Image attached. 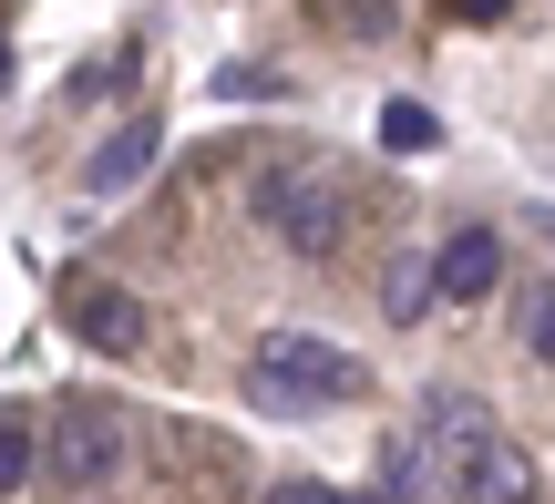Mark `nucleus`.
<instances>
[{
	"instance_id": "obj_11",
	"label": "nucleus",
	"mask_w": 555,
	"mask_h": 504,
	"mask_svg": "<svg viewBox=\"0 0 555 504\" xmlns=\"http://www.w3.org/2000/svg\"><path fill=\"white\" fill-rule=\"evenodd\" d=\"M41 474V423L31 412H0V494H21Z\"/></svg>"
},
{
	"instance_id": "obj_14",
	"label": "nucleus",
	"mask_w": 555,
	"mask_h": 504,
	"mask_svg": "<svg viewBox=\"0 0 555 504\" xmlns=\"http://www.w3.org/2000/svg\"><path fill=\"white\" fill-rule=\"evenodd\" d=\"M515 0H453V21H504Z\"/></svg>"
},
{
	"instance_id": "obj_16",
	"label": "nucleus",
	"mask_w": 555,
	"mask_h": 504,
	"mask_svg": "<svg viewBox=\"0 0 555 504\" xmlns=\"http://www.w3.org/2000/svg\"><path fill=\"white\" fill-rule=\"evenodd\" d=\"M319 504H391V494H330V484H319Z\"/></svg>"
},
{
	"instance_id": "obj_4",
	"label": "nucleus",
	"mask_w": 555,
	"mask_h": 504,
	"mask_svg": "<svg viewBox=\"0 0 555 504\" xmlns=\"http://www.w3.org/2000/svg\"><path fill=\"white\" fill-rule=\"evenodd\" d=\"M422 443H433L442 464H453V484H463V464H474L483 443H504V432H494V412H483L474 391H433V402H422Z\"/></svg>"
},
{
	"instance_id": "obj_13",
	"label": "nucleus",
	"mask_w": 555,
	"mask_h": 504,
	"mask_svg": "<svg viewBox=\"0 0 555 504\" xmlns=\"http://www.w3.org/2000/svg\"><path fill=\"white\" fill-rule=\"evenodd\" d=\"M525 340H535V361L555 371V288H535V309H525Z\"/></svg>"
},
{
	"instance_id": "obj_6",
	"label": "nucleus",
	"mask_w": 555,
	"mask_h": 504,
	"mask_svg": "<svg viewBox=\"0 0 555 504\" xmlns=\"http://www.w3.org/2000/svg\"><path fill=\"white\" fill-rule=\"evenodd\" d=\"M62 320H73L93 350H134L144 340V299H134V288H114V279H82L73 299H62Z\"/></svg>"
},
{
	"instance_id": "obj_12",
	"label": "nucleus",
	"mask_w": 555,
	"mask_h": 504,
	"mask_svg": "<svg viewBox=\"0 0 555 504\" xmlns=\"http://www.w3.org/2000/svg\"><path fill=\"white\" fill-rule=\"evenodd\" d=\"M442 124L422 114V103H380V155H433Z\"/></svg>"
},
{
	"instance_id": "obj_3",
	"label": "nucleus",
	"mask_w": 555,
	"mask_h": 504,
	"mask_svg": "<svg viewBox=\"0 0 555 504\" xmlns=\"http://www.w3.org/2000/svg\"><path fill=\"white\" fill-rule=\"evenodd\" d=\"M258 217H268L278 247L330 258V247H339V176H330V165H268V176H258Z\"/></svg>"
},
{
	"instance_id": "obj_8",
	"label": "nucleus",
	"mask_w": 555,
	"mask_h": 504,
	"mask_svg": "<svg viewBox=\"0 0 555 504\" xmlns=\"http://www.w3.org/2000/svg\"><path fill=\"white\" fill-rule=\"evenodd\" d=\"M433 279H442V299H483V288L504 279V237L494 227H463V237L433 258Z\"/></svg>"
},
{
	"instance_id": "obj_10",
	"label": "nucleus",
	"mask_w": 555,
	"mask_h": 504,
	"mask_svg": "<svg viewBox=\"0 0 555 504\" xmlns=\"http://www.w3.org/2000/svg\"><path fill=\"white\" fill-rule=\"evenodd\" d=\"M433 299H442L433 258H391V279H380V320H391V329H412V320H433Z\"/></svg>"
},
{
	"instance_id": "obj_7",
	"label": "nucleus",
	"mask_w": 555,
	"mask_h": 504,
	"mask_svg": "<svg viewBox=\"0 0 555 504\" xmlns=\"http://www.w3.org/2000/svg\"><path fill=\"white\" fill-rule=\"evenodd\" d=\"M371 464H380V494H391V504H453V494H463L453 474H433L442 453L422 443V432H391V443H380Z\"/></svg>"
},
{
	"instance_id": "obj_18",
	"label": "nucleus",
	"mask_w": 555,
	"mask_h": 504,
	"mask_svg": "<svg viewBox=\"0 0 555 504\" xmlns=\"http://www.w3.org/2000/svg\"><path fill=\"white\" fill-rule=\"evenodd\" d=\"M535 227H545V247H555V206H545V217H535Z\"/></svg>"
},
{
	"instance_id": "obj_15",
	"label": "nucleus",
	"mask_w": 555,
	"mask_h": 504,
	"mask_svg": "<svg viewBox=\"0 0 555 504\" xmlns=\"http://www.w3.org/2000/svg\"><path fill=\"white\" fill-rule=\"evenodd\" d=\"M350 21H360V31H380V21H391V0H350Z\"/></svg>"
},
{
	"instance_id": "obj_5",
	"label": "nucleus",
	"mask_w": 555,
	"mask_h": 504,
	"mask_svg": "<svg viewBox=\"0 0 555 504\" xmlns=\"http://www.w3.org/2000/svg\"><path fill=\"white\" fill-rule=\"evenodd\" d=\"M155 155H165V124H155V114H134V124H114V134L93 144L82 185H93V196H124V185H144V176H155Z\"/></svg>"
},
{
	"instance_id": "obj_1",
	"label": "nucleus",
	"mask_w": 555,
	"mask_h": 504,
	"mask_svg": "<svg viewBox=\"0 0 555 504\" xmlns=\"http://www.w3.org/2000/svg\"><path fill=\"white\" fill-rule=\"evenodd\" d=\"M360 382L371 371L319 329H268L258 361H247V402L258 412H330V402H360Z\"/></svg>"
},
{
	"instance_id": "obj_17",
	"label": "nucleus",
	"mask_w": 555,
	"mask_h": 504,
	"mask_svg": "<svg viewBox=\"0 0 555 504\" xmlns=\"http://www.w3.org/2000/svg\"><path fill=\"white\" fill-rule=\"evenodd\" d=\"M0 93H11V41H0Z\"/></svg>"
},
{
	"instance_id": "obj_2",
	"label": "nucleus",
	"mask_w": 555,
	"mask_h": 504,
	"mask_svg": "<svg viewBox=\"0 0 555 504\" xmlns=\"http://www.w3.org/2000/svg\"><path fill=\"white\" fill-rule=\"evenodd\" d=\"M124 464H134V423H124L114 402H62L52 423H41V474H52L62 494L114 484Z\"/></svg>"
},
{
	"instance_id": "obj_9",
	"label": "nucleus",
	"mask_w": 555,
	"mask_h": 504,
	"mask_svg": "<svg viewBox=\"0 0 555 504\" xmlns=\"http://www.w3.org/2000/svg\"><path fill=\"white\" fill-rule=\"evenodd\" d=\"M463 504H535V464H525V443H483L474 464H463Z\"/></svg>"
}]
</instances>
